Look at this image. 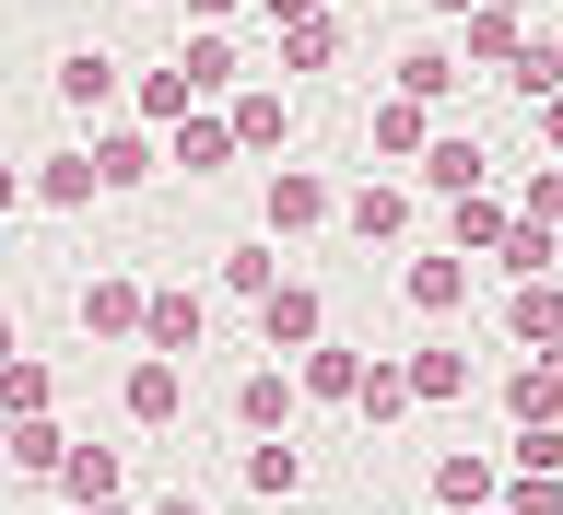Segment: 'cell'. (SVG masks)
I'll return each instance as SVG.
<instances>
[{"mask_svg": "<svg viewBox=\"0 0 563 515\" xmlns=\"http://www.w3.org/2000/svg\"><path fill=\"white\" fill-rule=\"evenodd\" d=\"M258 340H271V351H317V293H306V281L258 293Z\"/></svg>", "mask_w": 563, "mask_h": 515, "instance_id": "1", "label": "cell"}, {"mask_svg": "<svg viewBox=\"0 0 563 515\" xmlns=\"http://www.w3.org/2000/svg\"><path fill=\"white\" fill-rule=\"evenodd\" d=\"M294 399H306V376H282V363H258V376L235 387V422H246V434H282V422H294Z\"/></svg>", "mask_w": 563, "mask_h": 515, "instance_id": "2", "label": "cell"}, {"mask_svg": "<svg viewBox=\"0 0 563 515\" xmlns=\"http://www.w3.org/2000/svg\"><path fill=\"white\" fill-rule=\"evenodd\" d=\"M306 223H329V188L306 165H271V235H306Z\"/></svg>", "mask_w": 563, "mask_h": 515, "instance_id": "3", "label": "cell"}, {"mask_svg": "<svg viewBox=\"0 0 563 515\" xmlns=\"http://www.w3.org/2000/svg\"><path fill=\"white\" fill-rule=\"evenodd\" d=\"M176 399H188L176 351H141V363H130V422H176Z\"/></svg>", "mask_w": 563, "mask_h": 515, "instance_id": "4", "label": "cell"}, {"mask_svg": "<svg viewBox=\"0 0 563 515\" xmlns=\"http://www.w3.org/2000/svg\"><path fill=\"white\" fill-rule=\"evenodd\" d=\"M411 305L422 316H457V305H470V258H457V246H446V258H411Z\"/></svg>", "mask_w": 563, "mask_h": 515, "instance_id": "5", "label": "cell"}, {"mask_svg": "<svg viewBox=\"0 0 563 515\" xmlns=\"http://www.w3.org/2000/svg\"><path fill=\"white\" fill-rule=\"evenodd\" d=\"M141 340L188 363V351H200V293H153V316H141Z\"/></svg>", "mask_w": 563, "mask_h": 515, "instance_id": "6", "label": "cell"}, {"mask_svg": "<svg viewBox=\"0 0 563 515\" xmlns=\"http://www.w3.org/2000/svg\"><path fill=\"white\" fill-rule=\"evenodd\" d=\"M141 316H153L141 281H82V328H141Z\"/></svg>", "mask_w": 563, "mask_h": 515, "instance_id": "7", "label": "cell"}, {"mask_svg": "<svg viewBox=\"0 0 563 515\" xmlns=\"http://www.w3.org/2000/svg\"><path fill=\"white\" fill-rule=\"evenodd\" d=\"M493 258H505V270H517V281H552V270H563V246H552V223H528V211H517V235L493 246Z\"/></svg>", "mask_w": 563, "mask_h": 515, "instance_id": "8", "label": "cell"}, {"mask_svg": "<svg viewBox=\"0 0 563 515\" xmlns=\"http://www.w3.org/2000/svg\"><path fill=\"white\" fill-rule=\"evenodd\" d=\"M422 188L470 200V188H482V141H434V153H422Z\"/></svg>", "mask_w": 563, "mask_h": 515, "instance_id": "9", "label": "cell"}, {"mask_svg": "<svg viewBox=\"0 0 563 515\" xmlns=\"http://www.w3.org/2000/svg\"><path fill=\"white\" fill-rule=\"evenodd\" d=\"M223 153H235V117H176V165L188 176H211Z\"/></svg>", "mask_w": 563, "mask_h": 515, "instance_id": "10", "label": "cell"}, {"mask_svg": "<svg viewBox=\"0 0 563 515\" xmlns=\"http://www.w3.org/2000/svg\"><path fill=\"white\" fill-rule=\"evenodd\" d=\"M517 340H528V351L563 340V293H552V281H517Z\"/></svg>", "mask_w": 563, "mask_h": 515, "instance_id": "11", "label": "cell"}, {"mask_svg": "<svg viewBox=\"0 0 563 515\" xmlns=\"http://www.w3.org/2000/svg\"><path fill=\"white\" fill-rule=\"evenodd\" d=\"M434 492H446L457 515H493V457H446V469H434Z\"/></svg>", "mask_w": 563, "mask_h": 515, "instance_id": "12", "label": "cell"}, {"mask_svg": "<svg viewBox=\"0 0 563 515\" xmlns=\"http://www.w3.org/2000/svg\"><path fill=\"white\" fill-rule=\"evenodd\" d=\"M505 235H517V211L470 188V200H457V258H470V246H505Z\"/></svg>", "mask_w": 563, "mask_h": 515, "instance_id": "13", "label": "cell"}, {"mask_svg": "<svg viewBox=\"0 0 563 515\" xmlns=\"http://www.w3.org/2000/svg\"><path fill=\"white\" fill-rule=\"evenodd\" d=\"M12 469H35V481H47V469H70V446H59V422H47V411L12 422Z\"/></svg>", "mask_w": 563, "mask_h": 515, "instance_id": "14", "label": "cell"}, {"mask_svg": "<svg viewBox=\"0 0 563 515\" xmlns=\"http://www.w3.org/2000/svg\"><path fill=\"white\" fill-rule=\"evenodd\" d=\"M59 481H70V504H118V457H106V446H70Z\"/></svg>", "mask_w": 563, "mask_h": 515, "instance_id": "15", "label": "cell"}, {"mask_svg": "<svg viewBox=\"0 0 563 515\" xmlns=\"http://www.w3.org/2000/svg\"><path fill=\"white\" fill-rule=\"evenodd\" d=\"M306 399H364V363L317 340V351H306Z\"/></svg>", "mask_w": 563, "mask_h": 515, "instance_id": "16", "label": "cell"}, {"mask_svg": "<svg viewBox=\"0 0 563 515\" xmlns=\"http://www.w3.org/2000/svg\"><path fill=\"white\" fill-rule=\"evenodd\" d=\"M59 94H70V105H106V94H118V59H106V47L59 59Z\"/></svg>", "mask_w": 563, "mask_h": 515, "instance_id": "17", "label": "cell"}, {"mask_svg": "<svg viewBox=\"0 0 563 515\" xmlns=\"http://www.w3.org/2000/svg\"><path fill=\"white\" fill-rule=\"evenodd\" d=\"M376 153H434V141H422V94H387L376 105Z\"/></svg>", "mask_w": 563, "mask_h": 515, "instance_id": "18", "label": "cell"}, {"mask_svg": "<svg viewBox=\"0 0 563 515\" xmlns=\"http://www.w3.org/2000/svg\"><path fill=\"white\" fill-rule=\"evenodd\" d=\"M176 70H188V94H223V82H235V47H223V35H188Z\"/></svg>", "mask_w": 563, "mask_h": 515, "instance_id": "19", "label": "cell"}, {"mask_svg": "<svg viewBox=\"0 0 563 515\" xmlns=\"http://www.w3.org/2000/svg\"><path fill=\"white\" fill-rule=\"evenodd\" d=\"M341 59V24H329V12H306V24H294V47H282V70H329Z\"/></svg>", "mask_w": 563, "mask_h": 515, "instance_id": "20", "label": "cell"}, {"mask_svg": "<svg viewBox=\"0 0 563 515\" xmlns=\"http://www.w3.org/2000/svg\"><path fill=\"white\" fill-rule=\"evenodd\" d=\"M517 94H540V105L563 94V47H552V35H528V47H517Z\"/></svg>", "mask_w": 563, "mask_h": 515, "instance_id": "21", "label": "cell"}, {"mask_svg": "<svg viewBox=\"0 0 563 515\" xmlns=\"http://www.w3.org/2000/svg\"><path fill=\"white\" fill-rule=\"evenodd\" d=\"M470 387V351H411V399H457Z\"/></svg>", "mask_w": 563, "mask_h": 515, "instance_id": "22", "label": "cell"}, {"mask_svg": "<svg viewBox=\"0 0 563 515\" xmlns=\"http://www.w3.org/2000/svg\"><path fill=\"white\" fill-rule=\"evenodd\" d=\"M517 47H528L517 12H493V0H482V12H470V59H517Z\"/></svg>", "mask_w": 563, "mask_h": 515, "instance_id": "23", "label": "cell"}, {"mask_svg": "<svg viewBox=\"0 0 563 515\" xmlns=\"http://www.w3.org/2000/svg\"><path fill=\"white\" fill-rule=\"evenodd\" d=\"M387 411H411V363H364V422H387Z\"/></svg>", "mask_w": 563, "mask_h": 515, "instance_id": "24", "label": "cell"}, {"mask_svg": "<svg viewBox=\"0 0 563 515\" xmlns=\"http://www.w3.org/2000/svg\"><path fill=\"white\" fill-rule=\"evenodd\" d=\"M0 411H12V422L47 411V363H0Z\"/></svg>", "mask_w": 563, "mask_h": 515, "instance_id": "25", "label": "cell"}, {"mask_svg": "<svg viewBox=\"0 0 563 515\" xmlns=\"http://www.w3.org/2000/svg\"><path fill=\"white\" fill-rule=\"evenodd\" d=\"M446 82H457V59H446V47H411V59H399V94H422V105H434Z\"/></svg>", "mask_w": 563, "mask_h": 515, "instance_id": "26", "label": "cell"}, {"mask_svg": "<svg viewBox=\"0 0 563 515\" xmlns=\"http://www.w3.org/2000/svg\"><path fill=\"white\" fill-rule=\"evenodd\" d=\"M294 481H306L294 446H246V492H294Z\"/></svg>", "mask_w": 563, "mask_h": 515, "instance_id": "27", "label": "cell"}, {"mask_svg": "<svg viewBox=\"0 0 563 515\" xmlns=\"http://www.w3.org/2000/svg\"><path fill=\"white\" fill-rule=\"evenodd\" d=\"M282 130H294V117H282V94H246V105H235V141H246V153H271Z\"/></svg>", "mask_w": 563, "mask_h": 515, "instance_id": "28", "label": "cell"}, {"mask_svg": "<svg viewBox=\"0 0 563 515\" xmlns=\"http://www.w3.org/2000/svg\"><path fill=\"white\" fill-rule=\"evenodd\" d=\"M505 399H517V422H552V411H563V376H552V363H528Z\"/></svg>", "mask_w": 563, "mask_h": 515, "instance_id": "29", "label": "cell"}, {"mask_svg": "<svg viewBox=\"0 0 563 515\" xmlns=\"http://www.w3.org/2000/svg\"><path fill=\"white\" fill-rule=\"evenodd\" d=\"M399 223H411L399 188H364V200H352V235H399Z\"/></svg>", "mask_w": 563, "mask_h": 515, "instance_id": "30", "label": "cell"}, {"mask_svg": "<svg viewBox=\"0 0 563 515\" xmlns=\"http://www.w3.org/2000/svg\"><path fill=\"white\" fill-rule=\"evenodd\" d=\"M95 165H106V188H141V176H153V153L118 130V141H95Z\"/></svg>", "mask_w": 563, "mask_h": 515, "instance_id": "31", "label": "cell"}, {"mask_svg": "<svg viewBox=\"0 0 563 515\" xmlns=\"http://www.w3.org/2000/svg\"><path fill=\"white\" fill-rule=\"evenodd\" d=\"M141 117H188V70H153L141 82Z\"/></svg>", "mask_w": 563, "mask_h": 515, "instance_id": "32", "label": "cell"}, {"mask_svg": "<svg viewBox=\"0 0 563 515\" xmlns=\"http://www.w3.org/2000/svg\"><path fill=\"white\" fill-rule=\"evenodd\" d=\"M223 281H235V293H282V281H271V246H235V258H223Z\"/></svg>", "mask_w": 563, "mask_h": 515, "instance_id": "33", "label": "cell"}, {"mask_svg": "<svg viewBox=\"0 0 563 515\" xmlns=\"http://www.w3.org/2000/svg\"><path fill=\"white\" fill-rule=\"evenodd\" d=\"M517 211H528V223H563V165H552V176H528V200H517Z\"/></svg>", "mask_w": 563, "mask_h": 515, "instance_id": "34", "label": "cell"}, {"mask_svg": "<svg viewBox=\"0 0 563 515\" xmlns=\"http://www.w3.org/2000/svg\"><path fill=\"white\" fill-rule=\"evenodd\" d=\"M258 12H271V24H282V12H294V24H306V12H317V0H258Z\"/></svg>", "mask_w": 563, "mask_h": 515, "instance_id": "35", "label": "cell"}, {"mask_svg": "<svg viewBox=\"0 0 563 515\" xmlns=\"http://www.w3.org/2000/svg\"><path fill=\"white\" fill-rule=\"evenodd\" d=\"M12 200H24V176H12V165H0V211H12Z\"/></svg>", "mask_w": 563, "mask_h": 515, "instance_id": "36", "label": "cell"}, {"mask_svg": "<svg viewBox=\"0 0 563 515\" xmlns=\"http://www.w3.org/2000/svg\"><path fill=\"white\" fill-rule=\"evenodd\" d=\"M0 363H24V340H12V316H0Z\"/></svg>", "mask_w": 563, "mask_h": 515, "instance_id": "37", "label": "cell"}, {"mask_svg": "<svg viewBox=\"0 0 563 515\" xmlns=\"http://www.w3.org/2000/svg\"><path fill=\"white\" fill-rule=\"evenodd\" d=\"M540 130H552V141H563V94H552V105H540Z\"/></svg>", "mask_w": 563, "mask_h": 515, "instance_id": "38", "label": "cell"}, {"mask_svg": "<svg viewBox=\"0 0 563 515\" xmlns=\"http://www.w3.org/2000/svg\"><path fill=\"white\" fill-rule=\"evenodd\" d=\"M153 515H211V504H188V492H176V504H153Z\"/></svg>", "mask_w": 563, "mask_h": 515, "instance_id": "39", "label": "cell"}, {"mask_svg": "<svg viewBox=\"0 0 563 515\" xmlns=\"http://www.w3.org/2000/svg\"><path fill=\"white\" fill-rule=\"evenodd\" d=\"M422 12H482V0H422Z\"/></svg>", "mask_w": 563, "mask_h": 515, "instance_id": "40", "label": "cell"}, {"mask_svg": "<svg viewBox=\"0 0 563 515\" xmlns=\"http://www.w3.org/2000/svg\"><path fill=\"white\" fill-rule=\"evenodd\" d=\"M188 12H235V0H188Z\"/></svg>", "mask_w": 563, "mask_h": 515, "instance_id": "41", "label": "cell"}, {"mask_svg": "<svg viewBox=\"0 0 563 515\" xmlns=\"http://www.w3.org/2000/svg\"><path fill=\"white\" fill-rule=\"evenodd\" d=\"M82 515H130V504H82Z\"/></svg>", "mask_w": 563, "mask_h": 515, "instance_id": "42", "label": "cell"}, {"mask_svg": "<svg viewBox=\"0 0 563 515\" xmlns=\"http://www.w3.org/2000/svg\"><path fill=\"white\" fill-rule=\"evenodd\" d=\"M0 446H12V434H0Z\"/></svg>", "mask_w": 563, "mask_h": 515, "instance_id": "43", "label": "cell"}, {"mask_svg": "<svg viewBox=\"0 0 563 515\" xmlns=\"http://www.w3.org/2000/svg\"><path fill=\"white\" fill-rule=\"evenodd\" d=\"M505 515H517V504H505Z\"/></svg>", "mask_w": 563, "mask_h": 515, "instance_id": "44", "label": "cell"}]
</instances>
